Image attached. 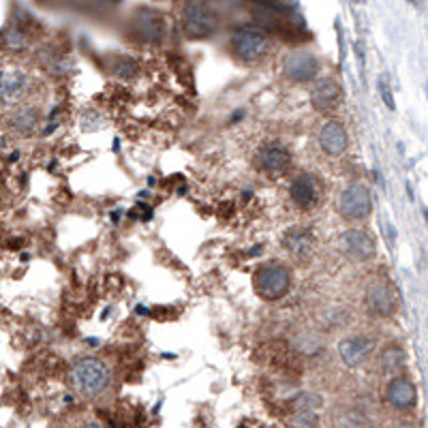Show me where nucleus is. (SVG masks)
Masks as SVG:
<instances>
[{
    "label": "nucleus",
    "instance_id": "obj_19",
    "mask_svg": "<svg viewBox=\"0 0 428 428\" xmlns=\"http://www.w3.org/2000/svg\"><path fill=\"white\" fill-rule=\"evenodd\" d=\"M404 349L398 343H387L379 351V366L383 372H396L404 366Z\"/></svg>",
    "mask_w": 428,
    "mask_h": 428
},
{
    "label": "nucleus",
    "instance_id": "obj_22",
    "mask_svg": "<svg viewBox=\"0 0 428 428\" xmlns=\"http://www.w3.org/2000/svg\"><path fill=\"white\" fill-rule=\"evenodd\" d=\"M291 426L293 428H315L317 426V415L315 411H298L291 417Z\"/></svg>",
    "mask_w": 428,
    "mask_h": 428
},
{
    "label": "nucleus",
    "instance_id": "obj_20",
    "mask_svg": "<svg viewBox=\"0 0 428 428\" xmlns=\"http://www.w3.org/2000/svg\"><path fill=\"white\" fill-rule=\"evenodd\" d=\"M291 347L304 355H317L323 347V340L317 332H310V330H302L298 332L293 338H291Z\"/></svg>",
    "mask_w": 428,
    "mask_h": 428
},
{
    "label": "nucleus",
    "instance_id": "obj_24",
    "mask_svg": "<svg viewBox=\"0 0 428 428\" xmlns=\"http://www.w3.org/2000/svg\"><path fill=\"white\" fill-rule=\"evenodd\" d=\"M379 95H381L383 103L387 105V110H394V108H396V105H394L392 90H390V84H387V80H385V78H381V80H379Z\"/></svg>",
    "mask_w": 428,
    "mask_h": 428
},
{
    "label": "nucleus",
    "instance_id": "obj_23",
    "mask_svg": "<svg viewBox=\"0 0 428 428\" xmlns=\"http://www.w3.org/2000/svg\"><path fill=\"white\" fill-rule=\"evenodd\" d=\"M249 3H255L259 9H268V11H276V14H291L285 0H249Z\"/></svg>",
    "mask_w": 428,
    "mask_h": 428
},
{
    "label": "nucleus",
    "instance_id": "obj_18",
    "mask_svg": "<svg viewBox=\"0 0 428 428\" xmlns=\"http://www.w3.org/2000/svg\"><path fill=\"white\" fill-rule=\"evenodd\" d=\"M39 120H41V116H39V110H35V108H18V110H14L11 112V116H9V127L18 133V135H33L35 133V129L39 127Z\"/></svg>",
    "mask_w": 428,
    "mask_h": 428
},
{
    "label": "nucleus",
    "instance_id": "obj_27",
    "mask_svg": "<svg viewBox=\"0 0 428 428\" xmlns=\"http://www.w3.org/2000/svg\"><path fill=\"white\" fill-rule=\"evenodd\" d=\"M424 219H426V223H428V208H424Z\"/></svg>",
    "mask_w": 428,
    "mask_h": 428
},
{
    "label": "nucleus",
    "instance_id": "obj_14",
    "mask_svg": "<svg viewBox=\"0 0 428 428\" xmlns=\"http://www.w3.org/2000/svg\"><path fill=\"white\" fill-rule=\"evenodd\" d=\"M385 402L398 411L413 409L417 402V387L409 377H392L385 385Z\"/></svg>",
    "mask_w": 428,
    "mask_h": 428
},
{
    "label": "nucleus",
    "instance_id": "obj_4",
    "mask_svg": "<svg viewBox=\"0 0 428 428\" xmlns=\"http://www.w3.org/2000/svg\"><path fill=\"white\" fill-rule=\"evenodd\" d=\"M229 48L234 56L246 65L259 63L270 52V37L259 26H242L231 35Z\"/></svg>",
    "mask_w": 428,
    "mask_h": 428
},
{
    "label": "nucleus",
    "instance_id": "obj_12",
    "mask_svg": "<svg viewBox=\"0 0 428 428\" xmlns=\"http://www.w3.org/2000/svg\"><path fill=\"white\" fill-rule=\"evenodd\" d=\"M321 195V187L313 174H298L289 184V199L300 210H310L317 206Z\"/></svg>",
    "mask_w": 428,
    "mask_h": 428
},
{
    "label": "nucleus",
    "instance_id": "obj_17",
    "mask_svg": "<svg viewBox=\"0 0 428 428\" xmlns=\"http://www.w3.org/2000/svg\"><path fill=\"white\" fill-rule=\"evenodd\" d=\"M283 246L287 253H291L298 259H304L310 249H313V234L306 227H291L285 236H283Z\"/></svg>",
    "mask_w": 428,
    "mask_h": 428
},
{
    "label": "nucleus",
    "instance_id": "obj_8",
    "mask_svg": "<svg viewBox=\"0 0 428 428\" xmlns=\"http://www.w3.org/2000/svg\"><path fill=\"white\" fill-rule=\"evenodd\" d=\"M338 249H340V253H343L349 261H353V263H364V261L372 259L375 253H377L372 238L368 236V231H364V229H360V227L345 229V231L338 236Z\"/></svg>",
    "mask_w": 428,
    "mask_h": 428
},
{
    "label": "nucleus",
    "instance_id": "obj_16",
    "mask_svg": "<svg viewBox=\"0 0 428 428\" xmlns=\"http://www.w3.org/2000/svg\"><path fill=\"white\" fill-rule=\"evenodd\" d=\"M28 93V75L22 69H5L3 73V101L18 103Z\"/></svg>",
    "mask_w": 428,
    "mask_h": 428
},
{
    "label": "nucleus",
    "instance_id": "obj_9",
    "mask_svg": "<svg viewBox=\"0 0 428 428\" xmlns=\"http://www.w3.org/2000/svg\"><path fill=\"white\" fill-rule=\"evenodd\" d=\"M319 69H321V65H319L317 56L310 54V52L296 50V52H289L283 58V73H285L287 80H291L296 84L317 82Z\"/></svg>",
    "mask_w": 428,
    "mask_h": 428
},
{
    "label": "nucleus",
    "instance_id": "obj_25",
    "mask_svg": "<svg viewBox=\"0 0 428 428\" xmlns=\"http://www.w3.org/2000/svg\"><path fill=\"white\" fill-rule=\"evenodd\" d=\"M392 428H413L411 424H407V422H398V424H394Z\"/></svg>",
    "mask_w": 428,
    "mask_h": 428
},
{
    "label": "nucleus",
    "instance_id": "obj_6",
    "mask_svg": "<svg viewBox=\"0 0 428 428\" xmlns=\"http://www.w3.org/2000/svg\"><path fill=\"white\" fill-rule=\"evenodd\" d=\"M129 28H131L133 39L140 41V43H146V46H159L165 39V33H167L165 18L159 11L146 9V7L133 14Z\"/></svg>",
    "mask_w": 428,
    "mask_h": 428
},
{
    "label": "nucleus",
    "instance_id": "obj_10",
    "mask_svg": "<svg viewBox=\"0 0 428 428\" xmlns=\"http://www.w3.org/2000/svg\"><path fill=\"white\" fill-rule=\"evenodd\" d=\"M375 351V340L366 334H349L338 340L336 353L347 368H357L366 364V360Z\"/></svg>",
    "mask_w": 428,
    "mask_h": 428
},
{
    "label": "nucleus",
    "instance_id": "obj_5",
    "mask_svg": "<svg viewBox=\"0 0 428 428\" xmlns=\"http://www.w3.org/2000/svg\"><path fill=\"white\" fill-rule=\"evenodd\" d=\"M336 210L347 223L366 221L370 216V212H372V199H370L368 189L364 184H360V182L347 184L338 195Z\"/></svg>",
    "mask_w": 428,
    "mask_h": 428
},
{
    "label": "nucleus",
    "instance_id": "obj_15",
    "mask_svg": "<svg viewBox=\"0 0 428 428\" xmlns=\"http://www.w3.org/2000/svg\"><path fill=\"white\" fill-rule=\"evenodd\" d=\"M340 86L332 78H319L310 88V105L321 114L334 112L340 105Z\"/></svg>",
    "mask_w": 428,
    "mask_h": 428
},
{
    "label": "nucleus",
    "instance_id": "obj_11",
    "mask_svg": "<svg viewBox=\"0 0 428 428\" xmlns=\"http://www.w3.org/2000/svg\"><path fill=\"white\" fill-rule=\"evenodd\" d=\"M255 165L270 178L285 176L291 167V152L283 144H266L257 150Z\"/></svg>",
    "mask_w": 428,
    "mask_h": 428
},
{
    "label": "nucleus",
    "instance_id": "obj_21",
    "mask_svg": "<svg viewBox=\"0 0 428 428\" xmlns=\"http://www.w3.org/2000/svg\"><path fill=\"white\" fill-rule=\"evenodd\" d=\"M110 69H112V73H114L116 78H122V80H131V78H135L137 71H140L137 63H135L133 58H129V56H116Z\"/></svg>",
    "mask_w": 428,
    "mask_h": 428
},
{
    "label": "nucleus",
    "instance_id": "obj_2",
    "mask_svg": "<svg viewBox=\"0 0 428 428\" xmlns=\"http://www.w3.org/2000/svg\"><path fill=\"white\" fill-rule=\"evenodd\" d=\"M253 289L263 302H276L291 289V270L283 261H263L253 274Z\"/></svg>",
    "mask_w": 428,
    "mask_h": 428
},
{
    "label": "nucleus",
    "instance_id": "obj_13",
    "mask_svg": "<svg viewBox=\"0 0 428 428\" xmlns=\"http://www.w3.org/2000/svg\"><path fill=\"white\" fill-rule=\"evenodd\" d=\"M319 148L328 155V157H343L349 148V133L345 129V125L340 120H328L317 135Z\"/></svg>",
    "mask_w": 428,
    "mask_h": 428
},
{
    "label": "nucleus",
    "instance_id": "obj_28",
    "mask_svg": "<svg viewBox=\"0 0 428 428\" xmlns=\"http://www.w3.org/2000/svg\"><path fill=\"white\" fill-rule=\"evenodd\" d=\"M411 3H415V0H411Z\"/></svg>",
    "mask_w": 428,
    "mask_h": 428
},
{
    "label": "nucleus",
    "instance_id": "obj_3",
    "mask_svg": "<svg viewBox=\"0 0 428 428\" xmlns=\"http://www.w3.org/2000/svg\"><path fill=\"white\" fill-rule=\"evenodd\" d=\"M180 24L184 37L191 41H204L216 35L219 31V14L206 5V0H189L182 9Z\"/></svg>",
    "mask_w": 428,
    "mask_h": 428
},
{
    "label": "nucleus",
    "instance_id": "obj_1",
    "mask_svg": "<svg viewBox=\"0 0 428 428\" xmlns=\"http://www.w3.org/2000/svg\"><path fill=\"white\" fill-rule=\"evenodd\" d=\"M69 381L73 390L86 398L103 394L112 383V370L110 366L97 357V355H82L71 364Z\"/></svg>",
    "mask_w": 428,
    "mask_h": 428
},
{
    "label": "nucleus",
    "instance_id": "obj_26",
    "mask_svg": "<svg viewBox=\"0 0 428 428\" xmlns=\"http://www.w3.org/2000/svg\"><path fill=\"white\" fill-rule=\"evenodd\" d=\"M86 428H103L99 422H90V424H86Z\"/></svg>",
    "mask_w": 428,
    "mask_h": 428
},
{
    "label": "nucleus",
    "instance_id": "obj_7",
    "mask_svg": "<svg viewBox=\"0 0 428 428\" xmlns=\"http://www.w3.org/2000/svg\"><path fill=\"white\" fill-rule=\"evenodd\" d=\"M364 306H366L368 315H372L377 319L392 317L398 308V298H396L394 287L381 278L368 283L364 289Z\"/></svg>",
    "mask_w": 428,
    "mask_h": 428
}]
</instances>
